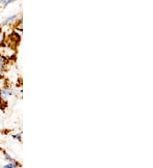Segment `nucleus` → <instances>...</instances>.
I'll use <instances>...</instances> for the list:
<instances>
[{
	"label": "nucleus",
	"instance_id": "nucleus-7",
	"mask_svg": "<svg viewBox=\"0 0 153 168\" xmlns=\"http://www.w3.org/2000/svg\"><path fill=\"white\" fill-rule=\"evenodd\" d=\"M13 137L15 138L18 140H20L21 139V133H17V134H15V135H13Z\"/></svg>",
	"mask_w": 153,
	"mask_h": 168
},
{
	"label": "nucleus",
	"instance_id": "nucleus-6",
	"mask_svg": "<svg viewBox=\"0 0 153 168\" xmlns=\"http://www.w3.org/2000/svg\"><path fill=\"white\" fill-rule=\"evenodd\" d=\"M4 168H17V166H15V164L10 163V164H8V165H6V166H4Z\"/></svg>",
	"mask_w": 153,
	"mask_h": 168
},
{
	"label": "nucleus",
	"instance_id": "nucleus-1",
	"mask_svg": "<svg viewBox=\"0 0 153 168\" xmlns=\"http://www.w3.org/2000/svg\"><path fill=\"white\" fill-rule=\"evenodd\" d=\"M7 65V58L0 54V78L3 76V73L4 72L5 68Z\"/></svg>",
	"mask_w": 153,
	"mask_h": 168
},
{
	"label": "nucleus",
	"instance_id": "nucleus-5",
	"mask_svg": "<svg viewBox=\"0 0 153 168\" xmlns=\"http://www.w3.org/2000/svg\"><path fill=\"white\" fill-rule=\"evenodd\" d=\"M4 40V34L2 31V30H0V45L3 43Z\"/></svg>",
	"mask_w": 153,
	"mask_h": 168
},
{
	"label": "nucleus",
	"instance_id": "nucleus-2",
	"mask_svg": "<svg viewBox=\"0 0 153 168\" xmlns=\"http://www.w3.org/2000/svg\"><path fill=\"white\" fill-rule=\"evenodd\" d=\"M0 93H1V95H3L4 97H7V96H11L13 94H15L14 91H13L12 89H10V88L4 89V90H2Z\"/></svg>",
	"mask_w": 153,
	"mask_h": 168
},
{
	"label": "nucleus",
	"instance_id": "nucleus-3",
	"mask_svg": "<svg viewBox=\"0 0 153 168\" xmlns=\"http://www.w3.org/2000/svg\"><path fill=\"white\" fill-rule=\"evenodd\" d=\"M16 18H17V15H11V16L8 17L6 20L4 21V24L12 23V22H14L15 20H16Z\"/></svg>",
	"mask_w": 153,
	"mask_h": 168
},
{
	"label": "nucleus",
	"instance_id": "nucleus-4",
	"mask_svg": "<svg viewBox=\"0 0 153 168\" xmlns=\"http://www.w3.org/2000/svg\"><path fill=\"white\" fill-rule=\"evenodd\" d=\"M14 1H15V0H1V4H4V6H6V5H8L9 4H10V3H12Z\"/></svg>",
	"mask_w": 153,
	"mask_h": 168
},
{
	"label": "nucleus",
	"instance_id": "nucleus-8",
	"mask_svg": "<svg viewBox=\"0 0 153 168\" xmlns=\"http://www.w3.org/2000/svg\"><path fill=\"white\" fill-rule=\"evenodd\" d=\"M5 156H6V160H9V161H13V160H12V158H11V157H10L9 155H8L7 154H5Z\"/></svg>",
	"mask_w": 153,
	"mask_h": 168
}]
</instances>
